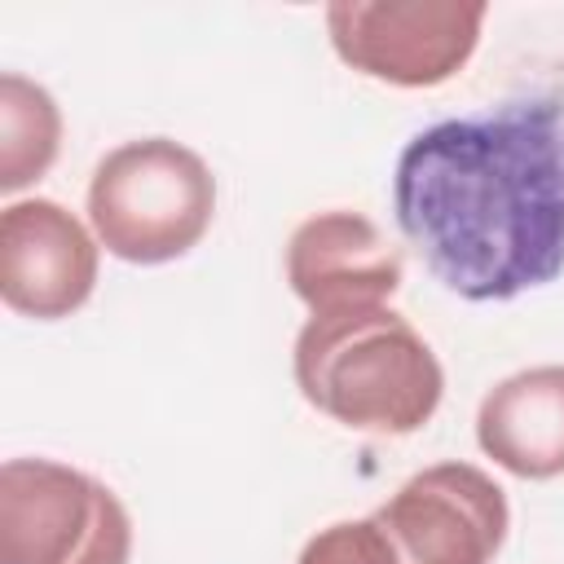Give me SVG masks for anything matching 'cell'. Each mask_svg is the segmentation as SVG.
I'll use <instances>...</instances> for the list:
<instances>
[{"label": "cell", "mask_w": 564, "mask_h": 564, "mask_svg": "<svg viewBox=\"0 0 564 564\" xmlns=\"http://www.w3.org/2000/svg\"><path fill=\"white\" fill-rule=\"evenodd\" d=\"M476 441L520 480L564 476V366H529L494 383L476 410Z\"/></svg>", "instance_id": "obj_9"}, {"label": "cell", "mask_w": 564, "mask_h": 564, "mask_svg": "<svg viewBox=\"0 0 564 564\" xmlns=\"http://www.w3.org/2000/svg\"><path fill=\"white\" fill-rule=\"evenodd\" d=\"M485 18L480 0H335L326 4V35L357 75L436 88L471 62Z\"/></svg>", "instance_id": "obj_5"}, {"label": "cell", "mask_w": 564, "mask_h": 564, "mask_svg": "<svg viewBox=\"0 0 564 564\" xmlns=\"http://www.w3.org/2000/svg\"><path fill=\"white\" fill-rule=\"evenodd\" d=\"M291 370L313 410L375 436L419 432L445 397L432 344L388 304L313 313L295 335Z\"/></svg>", "instance_id": "obj_2"}, {"label": "cell", "mask_w": 564, "mask_h": 564, "mask_svg": "<svg viewBox=\"0 0 564 564\" xmlns=\"http://www.w3.org/2000/svg\"><path fill=\"white\" fill-rule=\"evenodd\" d=\"M62 150V110L53 93L18 70L0 75V189L35 185Z\"/></svg>", "instance_id": "obj_10"}, {"label": "cell", "mask_w": 564, "mask_h": 564, "mask_svg": "<svg viewBox=\"0 0 564 564\" xmlns=\"http://www.w3.org/2000/svg\"><path fill=\"white\" fill-rule=\"evenodd\" d=\"M97 234L53 198H18L0 212V295L35 322L70 317L97 286Z\"/></svg>", "instance_id": "obj_7"}, {"label": "cell", "mask_w": 564, "mask_h": 564, "mask_svg": "<svg viewBox=\"0 0 564 564\" xmlns=\"http://www.w3.org/2000/svg\"><path fill=\"white\" fill-rule=\"evenodd\" d=\"M405 260L361 212H317L286 242V282L308 313L388 304Z\"/></svg>", "instance_id": "obj_8"}, {"label": "cell", "mask_w": 564, "mask_h": 564, "mask_svg": "<svg viewBox=\"0 0 564 564\" xmlns=\"http://www.w3.org/2000/svg\"><path fill=\"white\" fill-rule=\"evenodd\" d=\"M216 216V176L172 137H137L101 154L88 181L97 242L123 264H167L203 242Z\"/></svg>", "instance_id": "obj_3"}, {"label": "cell", "mask_w": 564, "mask_h": 564, "mask_svg": "<svg viewBox=\"0 0 564 564\" xmlns=\"http://www.w3.org/2000/svg\"><path fill=\"white\" fill-rule=\"evenodd\" d=\"M132 520L110 485L57 463L0 467V564H128Z\"/></svg>", "instance_id": "obj_4"}, {"label": "cell", "mask_w": 564, "mask_h": 564, "mask_svg": "<svg viewBox=\"0 0 564 564\" xmlns=\"http://www.w3.org/2000/svg\"><path fill=\"white\" fill-rule=\"evenodd\" d=\"M295 564H405V560L383 533V524L366 516V520H335L317 529L304 542Z\"/></svg>", "instance_id": "obj_11"}, {"label": "cell", "mask_w": 564, "mask_h": 564, "mask_svg": "<svg viewBox=\"0 0 564 564\" xmlns=\"http://www.w3.org/2000/svg\"><path fill=\"white\" fill-rule=\"evenodd\" d=\"M375 520L405 564H494L511 529V507L489 471L436 463L414 471Z\"/></svg>", "instance_id": "obj_6"}, {"label": "cell", "mask_w": 564, "mask_h": 564, "mask_svg": "<svg viewBox=\"0 0 564 564\" xmlns=\"http://www.w3.org/2000/svg\"><path fill=\"white\" fill-rule=\"evenodd\" d=\"M392 212L427 273L498 304L564 273V84L502 97L414 132Z\"/></svg>", "instance_id": "obj_1"}]
</instances>
